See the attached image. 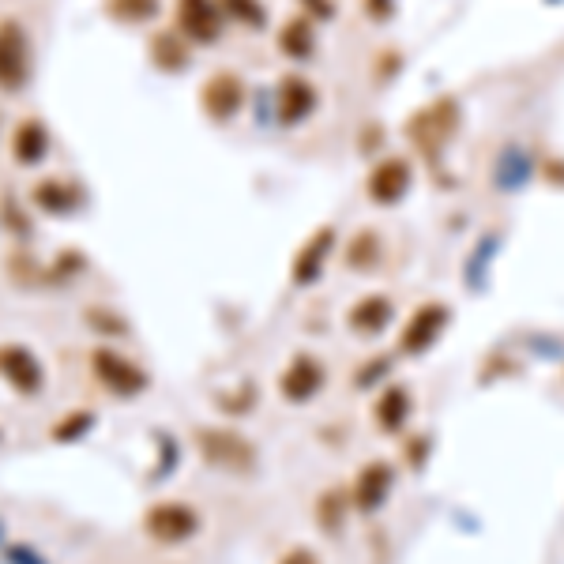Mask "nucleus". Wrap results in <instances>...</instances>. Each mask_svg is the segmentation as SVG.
I'll use <instances>...</instances> for the list:
<instances>
[{"instance_id":"f257e3e1","label":"nucleus","mask_w":564,"mask_h":564,"mask_svg":"<svg viewBox=\"0 0 564 564\" xmlns=\"http://www.w3.org/2000/svg\"><path fill=\"white\" fill-rule=\"evenodd\" d=\"M31 79V46L16 19H0V91H23Z\"/></svg>"},{"instance_id":"f03ea898","label":"nucleus","mask_w":564,"mask_h":564,"mask_svg":"<svg viewBox=\"0 0 564 564\" xmlns=\"http://www.w3.org/2000/svg\"><path fill=\"white\" fill-rule=\"evenodd\" d=\"M91 373L98 376V384L110 388L113 395H136L147 388V376H143L132 361H125L121 354L106 350V346L91 354Z\"/></svg>"},{"instance_id":"7ed1b4c3","label":"nucleus","mask_w":564,"mask_h":564,"mask_svg":"<svg viewBox=\"0 0 564 564\" xmlns=\"http://www.w3.org/2000/svg\"><path fill=\"white\" fill-rule=\"evenodd\" d=\"M177 27L192 42H215L222 31V12L215 0H177Z\"/></svg>"},{"instance_id":"20e7f679","label":"nucleus","mask_w":564,"mask_h":564,"mask_svg":"<svg viewBox=\"0 0 564 564\" xmlns=\"http://www.w3.org/2000/svg\"><path fill=\"white\" fill-rule=\"evenodd\" d=\"M143 527H147V534L158 538V542H181V538H188V534L196 531V512L173 501L155 504V508L143 516Z\"/></svg>"},{"instance_id":"39448f33","label":"nucleus","mask_w":564,"mask_h":564,"mask_svg":"<svg viewBox=\"0 0 564 564\" xmlns=\"http://www.w3.org/2000/svg\"><path fill=\"white\" fill-rule=\"evenodd\" d=\"M200 102H204L207 117L226 121V117H234V113L241 110V102H245V83H241L234 72H215V76L204 83Z\"/></svg>"},{"instance_id":"423d86ee","label":"nucleus","mask_w":564,"mask_h":564,"mask_svg":"<svg viewBox=\"0 0 564 564\" xmlns=\"http://www.w3.org/2000/svg\"><path fill=\"white\" fill-rule=\"evenodd\" d=\"M0 376L16 388V392H38L42 388V369L23 346H0Z\"/></svg>"},{"instance_id":"0eeeda50","label":"nucleus","mask_w":564,"mask_h":564,"mask_svg":"<svg viewBox=\"0 0 564 564\" xmlns=\"http://www.w3.org/2000/svg\"><path fill=\"white\" fill-rule=\"evenodd\" d=\"M410 185V166L403 162V158H388V162H380L373 170V177H369V192H373L376 204H392V200H399L403 192H407Z\"/></svg>"},{"instance_id":"6e6552de","label":"nucleus","mask_w":564,"mask_h":564,"mask_svg":"<svg viewBox=\"0 0 564 564\" xmlns=\"http://www.w3.org/2000/svg\"><path fill=\"white\" fill-rule=\"evenodd\" d=\"M49 151V132L42 121H23L12 136V155L19 166H38Z\"/></svg>"},{"instance_id":"1a4fd4ad","label":"nucleus","mask_w":564,"mask_h":564,"mask_svg":"<svg viewBox=\"0 0 564 564\" xmlns=\"http://www.w3.org/2000/svg\"><path fill=\"white\" fill-rule=\"evenodd\" d=\"M313 102H316L313 87H309V83H305L301 76L282 79V87H279V113H282V121H286V125H290V121H301L305 113L313 110Z\"/></svg>"},{"instance_id":"9d476101","label":"nucleus","mask_w":564,"mask_h":564,"mask_svg":"<svg viewBox=\"0 0 564 564\" xmlns=\"http://www.w3.org/2000/svg\"><path fill=\"white\" fill-rule=\"evenodd\" d=\"M79 200L83 196H79L76 185H64V181H53V177L34 185V204L42 207V211H53V215H64V211L79 207Z\"/></svg>"},{"instance_id":"9b49d317","label":"nucleus","mask_w":564,"mask_h":564,"mask_svg":"<svg viewBox=\"0 0 564 564\" xmlns=\"http://www.w3.org/2000/svg\"><path fill=\"white\" fill-rule=\"evenodd\" d=\"M151 61L162 68V72H177L188 64V49L177 34H155L151 38Z\"/></svg>"},{"instance_id":"f8f14e48","label":"nucleus","mask_w":564,"mask_h":564,"mask_svg":"<svg viewBox=\"0 0 564 564\" xmlns=\"http://www.w3.org/2000/svg\"><path fill=\"white\" fill-rule=\"evenodd\" d=\"M279 46H282V53H290V57H305V53L313 49V34H309V23H305V19H294V23H286V27H282Z\"/></svg>"},{"instance_id":"ddd939ff","label":"nucleus","mask_w":564,"mask_h":564,"mask_svg":"<svg viewBox=\"0 0 564 564\" xmlns=\"http://www.w3.org/2000/svg\"><path fill=\"white\" fill-rule=\"evenodd\" d=\"M158 12V0H110V16L121 23H143Z\"/></svg>"},{"instance_id":"4468645a","label":"nucleus","mask_w":564,"mask_h":564,"mask_svg":"<svg viewBox=\"0 0 564 564\" xmlns=\"http://www.w3.org/2000/svg\"><path fill=\"white\" fill-rule=\"evenodd\" d=\"M222 4H226L230 16L245 19V23H264V8L256 0H222Z\"/></svg>"},{"instance_id":"2eb2a0df","label":"nucleus","mask_w":564,"mask_h":564,"mask_svg":"<svg viewBox=\"0 0 564 564\" xmlns=\"http://www.w3.org/2000/svg\"><path fill=\"white\" fill-rule=\"evenodd\" d=\"M328 241H331V230H324V234H316V241L309 245V249H305V260L298 264L301 279H309V275H313V264L320 260V249H328Z\"/></svg>"},{"instance_id":"dca6fc26","label":"nucleus","mask_w":564,"mask_h":564,"mask_svg":"<svg viewBox=\"0 0 564 564\" xmlns=\"http://www.w3.org/2000/svg\"><path fill=\"white\" fill-rule=\"evenodd\" d=\"M91 422V418H87V414H72V418H68V422L64 425H57V429H53V437L57 440H68V437H76V429H83V425Z\"/></svg>"}]
</instances>
